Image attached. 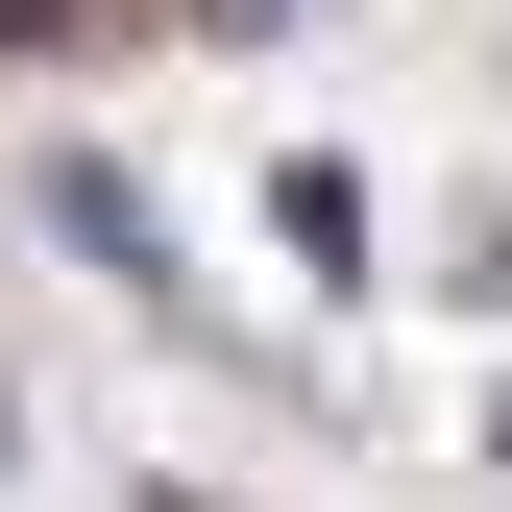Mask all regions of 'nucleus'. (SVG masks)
Here are the masks:
<instances>
[{
	"label": "nucleus",
	"mask_w": 512,
	"mask_h": 512,
	"mask_svg": "<svg viewBox=\"0 0 512 512\" xmlns=\"http://www.w3.org/2000/svg\"><path fill=\"white\" fill-rule=\"evenodd\" d=\"M49 220H74V244H98V269H122V293H147V317H196V269H171V220H147V196H122V171H98V147H49Z\"/></svg>",
	"instance_id": "f257e3e1"
},
{
	"label": "nucleus",
	"mask_w": 512,
	"mask_h": 512,
	"mask_svg": "<svg viewBox=\"0 0 512 512\" xmlns=\"http://www.w3.org/2000/svg\"><path fill=\"white\" fill-rule=\"evenodd\" d=\"M269 220H293V269H366V171H342V147H293V171H269Z\"/></svg>",
	"instance_id": "f03ea898"
},
{
	"label": "nucleus",
	"mask_w": 512,
	"mask_h": 512,
	"mask_svg": "<svg viewBox=\"0 0 512 512\" xmlns=\"http://www.w3.org/2000/svg\"><path fill=\"white\" fill-rule=\"evenodd\" d=\"M0 49H74V0H0Z\"/></svg>",
	"instance_id": "7ed1b4c3"
},
{
	"label": "nucleus",
	"mask_w": 512,
	"mask_h": 512,
	"mask_svg": "<svg viewBox=\"0 0 512 512\" xmlns=\"http://www.w3.org/2000/svg\"><path fill=\"white\" fill-rule=\"evenodd\" d=\"M0 464H25V415H0Z\"/></svg>",
	"instance_id": "20e7f679"
},
{
	"label": "nucleus",
	"mask_w": 512,
	"mask_h": 512,
	"mask_svg": "<svg viewBox=\"0 0 512 512\" xmlns=\"http://www.w3.org/2000/svg\"><path fill=\"white\" fill-rule=\"evenodd\" d=\"M488 464H512V439H488Z\"/></svg>",
	"instance_id": "39448f33"
}]
</instances>
